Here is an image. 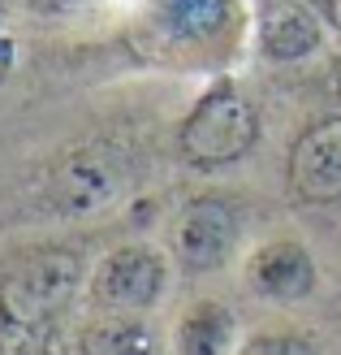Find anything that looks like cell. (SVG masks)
<instances>
[{
	"label": "cell",
	"instance_id": "cell-1",
	"mask_svg": "<svg viewBox=\"0 0 341 355\" xmlns=\"http://www.w3.org/2000/svg\"><path fill=\"white\" fill-rule=\"evenodd\" d=\"M259 139V113L255 100L238 92L233 83H221L186 113L177 130V152L194 169H221L233 165L255 148Z\"/></svg>",
	"mask_w": 341,
	"mask_h": 355
},
{
	"label": "cell",
	"instance_id": "cell-2",
	"mask_svg": "<svg viewBox=\"0 0 341 355\" xmlns=\"http://www.w3.org/2000/svg\"><path fill=\"white\" fill-rule=\"evenodd\" d=\"M82 286V256L69 247H44L0 282V316L5 321L44 325Z\"/></svg>",
	"mask_w": 341,
	"mask_h": 355
},
{
	"label": "cell",
	"instance_id": "cell-3",
	"mask_svg": "<svg viewBox=\"0 0 341 355\" xmlns=\"http://www.w3.org/2000/svg\"><path fill=\"white\" fill-rule=\"evenodd\" d=\"M169 264L147 243H125L109 252L91 273V304L104 312H142L165 295Z\"/></svg>",
	"mask_w": 341,
	"mask_h": 355
},
{
	"label": "cell",
	"instance_id": "cell-4",
	"mask_svg": "<svg viewBox=\"0 0 341 355\" xmlns=\"http://www.w3.org/2000/svg\"><path fill=\"white\" fill-rule=\"evenodd\" d=\"M238 247V212L221 195H199L177 212L173 252L186 273H212Z\"/></svg>",
	"mask_w": 341,
	"mask_h": 355
},
{
	"label": "cell",
	"instance_id": "cell-5",
	"mask_svg": "<svg viewBox=\"0 0 341 355\" xmlns=\"http://www.w3.org/2000/svg\"><path fill=\"white\" fill-rule=\"evenodd\" d=\"M121 195V173L104 152H69L48 173V200L61 217H91Z\"/></svg>",
	"mask_w": 341,
	"mask_h": 355
},
{
	"label": "cell",
	"instance_id": "cell-6",
	"mask_svg": "<svg viewBox=\"0 0 341 355\" xmlns=\"http://www.w3.org/2000/svg\"><path fill=\"white\" fill-rule=\"evenodd\" d=\"M290 187L307 204H337L341 200V117H324L294 139Z\"/></svg>",
	"mask_w": 341,
	"mask_h": 355
},
{
	"label": "cell",
	"instance_id": "cell-7",
	"mask_svg": "<svg viewBox=\"0 0 341 355\" xmlns=\"http://www.w3.org/2000/svg\"><path fill=\"white\" fill-rule=\"evenodd\" d=\"M238 22L233 0H151L147 5V26L165 48H203L229 40Z\"/></svg>",
	"mask_w": 341,
	"mask_h": 355
},
{
	"label": "cell",
	"instance_id": "cell-8",
	"mask_svg": "<svg viewBox=\"0 0 341 355\" xmlns=\"http://www.w3.org/2000/svg\"><path fill=\"white\" fill-rule=\"evenodd\" d=\"M246 286L277 304H298L315 291V260L298 239H268L246 260Z\"/></svg>",
	"mask_w": 341,
	"mask_h": 355
},
{
	"label": "cell",
	"instance_id": "cell-9",
	"mask_svg": "<svg viewBox=\"0 0 341 355\" xmlns=\"http://www.w3.org/2000/svg\"><path fill=\"white\" fill-rule=\"evenodd\" d=\"M324 44V22L302 0H273L259 13V52L268 61H302Z\"/></svg>",
	"mask_w": 341,
	"mask_h": 355
},
{
	"label": "cell",
	"instance_id": "cell-10",
	"mask_svg": "<svg viewBox=\"0 0 341 355\" xmlns=\"http://www.w3.org/2000/svg\"><path fill=\"white\" fill-rule=\"evenodd\" d=\"M233 347V312L216 299L190 304L177 321V355H229Z\"/></svg>",
	"mask_w": 341,
	"mask_h": 355
},
{
	"label": "cell",
	"instance_id": "cell-11",
	"mask_svg": "<svg viewBox=\"0 0 341 355\" xmlns=\"http://www.w3.org/2000/svg\"><path fill=\"white\" fill-rule=\"evenodd\" d=\"M78 355H160V343L151 325L134 321L130 312H113L82 329Z\"/></svg>",
	"mask_w": 341,
	"mask_h": 355
},
{
	"label": "cell",
	"instance_id": "cell-12",
	"mask_svg": "<svg viewBox=\"0 0 341 355\" xmlns=\"http://www.w3.org/2000/svg\"><path fill=\"white\" fill-rule=\"evenodd\" d=\"M233 355H320V351L311 338H302L294 329H264V334H250Z\"/></svg>",
	"mask_w": 341,
	"mask_h": 355
},
{
	"label": "cell",
	"instance_id": "cell-13",
	"mask_svg": "<svg viewBox=\"0 0 341 355\" xmlns=\"http://www.w3.org/2000/svg\"><path fill=\"white\" fill-rule=\"evenodd\" d=\"M52 351V334L44 325H26V321H5L0 325V355H48Z\"/></svg>",
	"mask_w": 341,
	"mask_h": 355
},
{
	"label": "cell",
	"instance_id": "cell-14",
	"mask_svg": "<svg viewBox=\"0 0 341 355\" xmlns=\"http://www.w3.org/2000/svg\"><path fill=\"white\" fill-rule=\"evenodd\" d=\"M17 9L26 13H39V17H57V13H69V9H82L86 0H13Z\"/></svg>",
	"mask_w": 341,
	"mask_h": 355
},
{
	"label": "cell",
	"instance_id": "cell-15",
	"mask_svg": "<svg viewBox=\"0 0 341 355\" xmlns=\"http://www.w3.org/2000/svg\"><path fill=\"white\" fill-rule=\"evenodd\" d=\"M9 69H13V40H9V35H0V83H5Z\"/></svg>",
	"mask_w": 341,
	"mask_h": 355
},
{
	"label": "cell",
	"instance_id": "cell-16",
	"mask_svg": "<svg viewBox=\"0 0 341 355\" xmlns=\"http://www.w3.org/2000/svg\"><path fill=\"white\" fill-rule=\"evenodd\" d=\"M324 17L333 31H341V0H324Z\"/></svg>",
	"mask_w": 341,
	"mask_h": 355
},
{
	"label": "cell",
	"instance_id": "cell-17",
	"mask_svg": "<svg viewBox=\"0 0 341 355\" xmlns=\"http://www.w3.org/2000/svg\"><path fill=\"white\" fill-rule=\"evenodd\" d=\"M337 92H341V69H337Z\"/></svg>",
	"mask_w": 341,
	"mask_h": 355
}]
</instances>
